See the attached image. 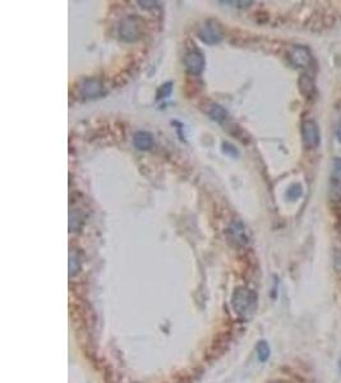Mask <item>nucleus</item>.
Here are the masks:
<instances>
[{"label":"nucleus","mask_w":341,"mask_h":383,"mask_svg":"<svg viewBox=\"0 0 341 383\" xmlns=\"http://www.w3.org/2000/svg\"><path fill=\"white\" fill-rule=\"evenodd\" d=\"M233 308L240 317L249 318L257 308V295L247 287H239L233 295Z\"/></svg>","instance_id":"f257e3e1"},{"label":"nucleus","mask_w":341,"mask_h":383,"mask_svg":"<svg viewBox=\"0 0 341 383\" xmlns=\"http://www.w3.org/2000/svg\"><path fill=\"white\" fill-rule=\"evenodd\" d=\"M289 60L295 68L308 69L313 64V58L307 46L294 45L289 50Z\"/></svg>","instance_id":"f03ea898"},{"label":"nucleus","mask_w":341,"mask_h":383,"mask_svg":"<svg viewBox=\"0 0 341 383\" xmlns=\"http://www.w3.org/2000/svg\"><path fill=\"white\" fill-rule=\"evenodd\" d=\"M198 37L209 45L219 43L222 38V31L219 23L214 19H210L201 26L198 30Z\"/></svg>","instance_id":"7ed1b4c3"},{"label":"nucleus","mask_w":341,"mask_h":383,"mask_svg":"<svg viewBox=\"0 0 341 383\" xmlns=\"http://www.w3.org/2000/svg\"><path fill=\"white\" fill-rule=\"evenodd\" d=\"M228 236L235 245H247L251 240L249 231L242 221H234L228 228Z\"/></svg>","instance_id":"20e7f679"},{"label":"nucleus","mask_w":341,"mask_h":383,"mask_svg":"<svg viewBox=\"0 0 341 383\" xmlns=\"http://www.w3.org/2000/svg\"><path fill=\"white\" fill-rule=\"evenodd\" d=\"M302 137L303 143L308 150L316 148L320 145V130L313 120H306L302 124Z\"/></svg>","instance_id":"39448f33"},{"label":"nucleus","mask_w":341,"mask_h":383,"mask_svg":"<svg viewBox=\"0 0 341 383\" xmlns=\"http://www.w3.org/2000/svg\"><path fill=\"white\" fill-rule=\"evenodd\" d=\"M140 33H141V27H140V23H138L137 18H134V17L125 18V19L120 23L119 36L124 41H128V42L135 41L138 37H140Z\"/></svg>","instance_id":"423d86ee"},{"label":"nucleus","mask_w":341,"mask_h":383,"mask_svg":"<svg viewBox=\"0 0 341 383\" xmlns=\"http://www.w3.org/2000/svg\"><path fill=\"white\" fill-rule=\"evenodd\" d=\"M330 198L334 202H341V159H335L330 176Z\"/></svg>","instance_id":"0eeeda50"},{"label":"nucleus","mask_w":341,"mask_h":383,"mask_svg":"<svg viewBox=\"0 0 341 383\" xmlns=\"http://www.w3.org/2000/svg\"><path fill=\"white\" fill-rule=\"evenodd\" d=\"M184 65L192 74H199L204 68V58L199 51H191L184 56Z\"/></svg>","instance_id":"6e6552de"},{"label":"nucleus","mask_w":341,"mask_h":383,"mask_svg":"<svg viewBox=\"0 0 341 383\" xmlns=\"http://www.w3.org/2000/svg\"><path fill=\"white\" fill-rule=\"evenodd\" d=\"M133 142H134V146L138 150L146 151L152 147L153 138L148 132H137L134 134V138H133Z\"/></svg>","instance_id":"1a4fd4ad"},{"label":"nucleus","mask_w":341,"mask_h":383,"mask_svg":"<svg viewBox=\"0 0 341 383\" xmlns=\"http://www.w3.org/2000/svg\"><path fill=\"white\" fill-rule=\"evenodd\" d=\"M299 89L303 94V96H306V99H312V96L314 95V82L311 76L303 74L301 77V79H299Z\"/></svg>","instance_id":"9d476101"},{"label":"nucleus","mask_w":341,"mask_h":383,"mask_svg":"<svg viewBox=\"0 0 341 383\" xmlns=\"http://www.w3.org/2000/svg\"><path fill=\"white\" fill-rule=\"evenodd\" d=\"M209 115L212 120L220 123V124H222V123H225L229 119V115H228L226 110L217 104H212L211 106H210Z\"/></svg>","instance_id":"9b49d317"},{"label":"nucleus","mask_w":341,"mask_h":383,"mask_svg":"<svg viewBox=\"0 0 341 383\" xmlns=\"http://www.w3.org/2000/svg\"><path fill=\"white\" fill-rule=\"evenodd\" d=\"M83 92L86 96L92 97V96H97V95L101 92V83L97 79H89V81H86V83L83 84Z\"/></svg>","instance_id":"f8f14e48"},{"label":"nucleus","mask_w":341,"mask_h":383,"mask_svg":"<svg viewBox=\"0 0 341 383\" xmlns=\"http://www.w3.org/2000/svg\"><path fill=\"white\" fill-rule=\"evenodd\" d=\"M257 355L261 362H266L270 356V346L266 341H260L257 345Z\"/></svg>","instance_id":"ddd939ff"},{"label":"nucleus","mask_w":341,"mask_h":383,"mask_svg":"<svg viewBox=\"0 0 341 383\" xmlns=\"http://www.w3.org/2000/svg\"><path fill=\"white\" fill-rule=\"evenodd\" d=\"M302 193H303L302 187L299 186V184H293V186L289 188V191L286 192V195H288L289 199H297V198L301 197Z\"/></svg>","instance_id":"4468645a"},{"label":"nucleus","mask_w":341,"mask_h":383,"mask_svg":"<svg viewBox=\"0 0 341 383\" xmlns=\"http://www.w3.org/2000/svg\"><path fill=\"white\" fill-rule=\"evenodd\" d=\"M79 267H81V263H79L78 258L71 256V261H69V274H71V276H74L79 271Z\"/></svg>","instance_id":"2eb2a0df"},{"label":"nucleus","mask_w":341,"mask_h":383,"mask_svg":"<svg viewBox=\"0 0 341 383\" xmlns=\"http://www.w3.org/2000/svg\"><path fill=\"white\" fill-rule=\"evenodd\" d=\"M171 92V83H165L164 86L160 87V89L157 91V100L164 99V97H168Z\"/></svg>","instance_id":"dca6fc26"},{"label":"nucleus","mask_w":341,"mask_h":383,"mask_svg":"<svg viewBox=\"0 0 341 383\" xmlns=\"http://www.w3.org/2000/svg\"><path fill=\"white\" fill-rule=\"evenodd\" d=\"M224 152L228 153V155L234 156V157L238 156V151L232 145H229V143H224Z\"/></svg>","instance_id":"f3484780"},{"label":"nucleus","mask_w":341,"mask_h":383,"mask_svg":"<svg viewBox=\"0 0 341 383\" xmlns=\"http://www.w3.org/2000/svg\"><path fill=\"white\" fill-rule=\"evenodd\" d=\"M224 4H234V7H239V8H245L249 7L251 4H253V2H221Z\"/></svg>","instance_id":"a211bd4d"},{"label":"nucleus","mask_w":341,"mask_h":383,"mask_svg":"<svg viewBox=\"0 0 341 383\" xmlns=\"http://www.w3.org/2000/svg\"><path fill=\"white\" fill-rule=\"evenodd\" d=\"M138 4H141V7L147 9V8H155L156 4H157V2H146V0L145 2H142V0H141V2H138Z\"/></svg>","instance_id":"6ab92c4d"}]
</instances>
